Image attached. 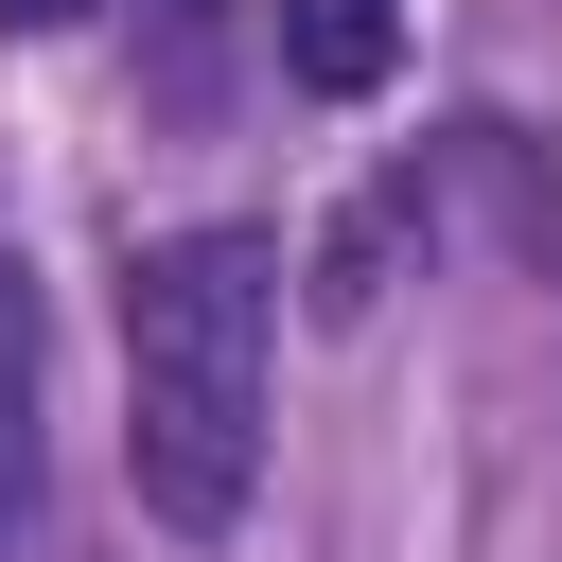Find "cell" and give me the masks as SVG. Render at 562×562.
<instances>
[{
	"label": "cell",
	"mask_w": 562,
	"mask_h": 562,
	"mask_svg": "<svg viewBox=\"0 0 562 562\" xmlns=\"http://www.w3.org/2000/svg\"><path fill=\"white\" fill-rule=\"evenodd\" d=\"M263 35H281V70L316 105H369L404 70V0H263Z\"/></svg>",
	"instance_id": "cell-2"
},
{
	"label": "cell",
	"mask_w": 562,
	"mask_h": 562,
	"mask_svg": "<svg viewBox=\"0 0 562 562\" xmlns=\"http://www.w3.org/2000/svg\"><path fill=\"white\" fill-rule=\"evenodd\" d=\"M35 509V316H18V263H0V527Z\"/></svg>",
	"instance_id": "cell-3"
},
{
	"label": "cell",
	"mask_w": 562,
	"mask_h": 562,
	"mask_svg": "<svg viewBox=\"0 0 562 562\" xmlns=\"http://www.w3.org/2000/svg\"><path fill=\"white\" fill-rule=\"evenodd\" d=\"M70 18H105V0H0V35H70Z\"/></svg>",
	"instance_id": "cell-4"
},
{
	"label": "cell",
	"mask_w": 562,
	"mask_h": 562,
	"mask_svg": "<svg viewBox=\"0 0 562 562\" xmlns=\"http://www.w3.org/2000/svg\"><path fill=\"white\" fill-rule=\"evenodd\" d=\"M263 369H281V246L176 228L123 263V474L176 544H228L263 492Z\"/></svg>",
	"instance_id": "cell-1"
}]
</instances>
